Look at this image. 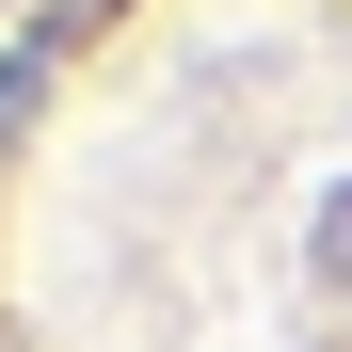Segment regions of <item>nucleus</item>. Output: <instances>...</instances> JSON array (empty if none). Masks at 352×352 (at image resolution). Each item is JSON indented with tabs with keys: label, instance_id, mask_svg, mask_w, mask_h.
<instances>
[{
	"label": "nucleus",
	"instance_id": "obj_1",
	"mask_svg": "<svg viewBox=\"0 0 352 352\" xmlns=\"http://www.w3.org/2000/svg\"><path fill=\"white\" fill-rule=\"evenodd\" d=\"M336 272H352V208H336Z\"/></svg>",
	"mask_w": 352,
	"mask_h": 352
}]
</instances>
